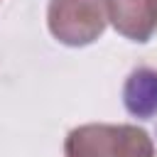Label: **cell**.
<instances>
[{"label":"cell","mask_w":157,"mask_h":157,"mask_svg":"<svg viewBox=\"0 0 157 157\" xmlns=\"http://www.w3.org/2000/svg\"><path fill=\"white\" fill-rule=\"evenodd\" d=\"M108 22L113 29L137 44H145L157 32V0H105Z\"/></svg>","instance_id":"obj_3"},{"label":"cell","mask_w":157,"mask_h":157,"mask_svg":"<svg viewBox=\"0 0 157 157\" xmlns=\"http://www.w3.org/2000/svg\"><path fill=\"white\" fill-rule=\"evenodd\" d=\"M64 157H155V142L130 123H86L64 137Z\"/></svg>","instance_id":"obj_1"},{"label":"cell","mask_w":157,"mask_h":157,"mask_svg":"<svg viewBox=\"0 0 157 157\" xmlns=\"http://www.w3.org/2000/svg\"><path fill=\"white\" fill-rule=\"evenodd\" d=\"M108 25L105 0H49L47 27L49 34L71 49H81L103 37Z\"/></svg>","instance_id":"obj_2"},{"label":"cell","mask_w":157,"mask_h":157,"mask_svg":"<svg viewBox=\"0 0 157 157\" xmlns=\"http://www.w3.org/2000/svg\"><path fill=\"white\" fill-rule=\"evenodd\" d=\"M123 105L132 118H157V69L137 66L123 83Z\"/></svg>","instance_id":"obj_4"}]
</instances>
